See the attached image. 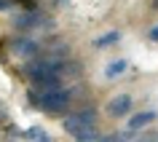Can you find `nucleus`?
Segmentation results:
<instances>
[{"instance_id": "nucleus-1", "label": "nucleus", "mask_w": 158, "mask_h": 142, "mask_svg": "<svg viewBox=\"0 0 158 142\" xmlns=\"http://www.w3.org/2000/svg\"><path fill=\"white\" fill-rule=\"evenodd\" d=\"M30 99H32L35 107L46 110V113H64L67 107H70V91H64V89H59V91H43V94H35L30 91Z\"/></svg>"}, {"instance_id": "nucleus-2", "label": "nucleus", "mask_w": 158, "mask_h": 142, "mask_svg": "<svg viewBox=\"0 0 158 142\" xmlns=\"http://www.w3.org/2000/svg\"><path fill=\"white\" fill-rule=\"evenodd\" d=\"M64 132L73 137H83V134H94L97 129V113L94 110H83V113H75V115L64 118Z\"/></svg>"}, {"instance_id": "nucleus-3", "label": "nucleus", "mask_w": 158, "mask_h": 142, "mask_svg": "<svg viewBox=\"0 0 158 142\" xmlns=\"http://www.w3.org/2000/svg\"><path fill=\"white\" fill-rule=\"evenodd\" d=\"M11 51L16 56H22V59H35L38 56V40L27 38V35H19V38L11 40Z\"/></svg>"}, {"instance_id": "nucleus-4", "label": "nucleus", "mask_w": 158, "mask_h": 142, "mask_svg": "<svg viewBox=\"0 0 158 142\" xmlns=\"http://www.w3.org/2000/svg\"><path fill=\"white\" fill-rule=\"evenodd\" d=\"M131 105H134V99L129 94H118V97H113V99L107 102V113L113 118H123V115L131 113Z\"/></svg>"}, {"instance_id": "nucleus-5", "label": "nucleus", "mask_w": 158, "mask_h": 142, "mask_svg": "<svg viewBox=\"0 0 158 142\" xmlns=\"http://www.w3.org/2000/svg\"><path fill=\"white\" fill-rule=\"evenodd\" d=\"M14 24L19 30H32L38 24H48V19L43 16V14H38V11H27V14H16L14 16Z\"/></svg>"}, {"instance_id": "nucleus-6", "label": "nucleus", "mask_w": 158, "mask_h": 142, "mask_svg": "<svg viewBox=\"0 0 158 142\" xmlns=\"http://www.w3.org/2000/svg\"><path fill=\"white\" fill-rule=\"evenodd\" d=\"M153 121H156V113H153V110H148V113H137V115L126 123V129H129V132H137V129H145V126L153 123Z\"/></svg>"}, {"instance_id": "nucleus-7", "label": "nucleus", "mask_w": 158, "mask_h": 142, "mask_svg": "<svg viewBox=\"0 0 158 142\" xmlns=\"http://www.w3.org/2000/svg\"><path fill=\"white\" fill-rule=\"evenodd\" d=\"M24 137L30 142H54V140H51V134L46 132V129H40V126H30V129L24 132Z\"/></svg>"}, {"instance_id": "nucleus-8", "label": "nucleus", "mask_w": 158, "mask_h": 142, "mask_svg": "<svg viewBox=\"0 0 158 142\" xmlns=\"http://www.w3.org/2000/svg\"><path fill=\"white\" fill-rule=\"evenodd\" d=\"M126 67H129V62H126V59H115V62H110V65H107L105 75H107L110 81H115L118 75H123V73H126Z\"/></svg>"}, {"instance_id": "nucleus-9", "label": "nucleus", "mask_w": 158, "mask_h": 142, "mask_svg": "<svg viewBox=\"0 0 158 142\" xmlns=\"http://www.w3.org/2000/svg\"><path fill=\"white\" fill-rule=\"evenodd\" d=\"M121 40V32H107V35H102V38H97L94 40V46L97 48H105V46H113V43Z\"/></svg>"}, {"instance_id": "nucleus-10", "label": "nucleus", "mask_w": 158, "mask_h": 142, "mask_svg": "<svg viewBox=\"0 0 158 142\" xmlns=\"http://www.w3.org/2000/svg\"><path fill=\"white\" fill-rule=\"evenodd\" d=\"M148 35H150V40H158V24H156V27H153V30H150V32H148Z\"/></svg>"}, {"instance_id": "nucleus-11", "label": "nucleus", "mask_w": 158, "mask_h": 142, "mask_svg": "<svg viewBox=\"0 0 158 142\" xmlns=\"http://www.w3.org/2000/svg\"><path fill=\"white\" fill-rule=\"evenodd\" d=\"M11 8V0H0V11H8Z\"/></svg>"}, {"instance_id": "nucleus-12", "label": "nucleus", "mask_w": 158, "mask_h": 142, "mask_svg": "<svg viewBox=\"0 0 158 142\" xmlns=\"http://www.w3.org/2000/svg\"><path fill=\"white\" fill-rule=\"evenodd\" d=\"M156 6H158V0H156Z\"/></svg>"}, {"instance_id": "nucleus-13", "label": "nucleus", "mask_w": 158, "mask_h": 142, "mask_svg": "<svg viewBox=\"0 0 158 142\" xmlns=\"http://www.w3.org/2000/svg\"><path fill=\"white\" fill-rule=\"evenodd\" d=\"M56 3H59V0H56Z\"/></svg>"}]
</instances>
